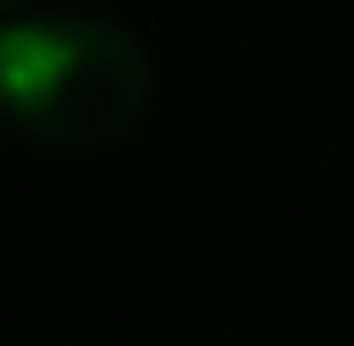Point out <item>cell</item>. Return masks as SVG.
Here are the masks:
<instances>
[{
  "label": "cell",
  "mask_w": 354,
  "mask_h": 346,
  "mask_svg": "<svg viewBox=\"0 0 354 346\" xmlns=\"http://www.w3.org/2000/svg\"><path fill=\"white\" fill-rule=\"evenodd\" d=\"M16 8H32V0H0V16H16Z\"/></svg>",
  "instance_id": "obj_2"
},
{
  "label": "cell",
  "mask_w": 354,
  "mask_h": 346,
  "mask_svg": "<svg viewBox=\"0 0 354 346\" xmlns=\"http://www.w3.org/2000/svg\"><path fill=\"white\" fill-rule=\"evenodd\" d=\"M150 110V55L87 8L0 16V126L39 150H118Z\"/></svg>",
  "instance_id": "obj_1"
}]
</instances>
